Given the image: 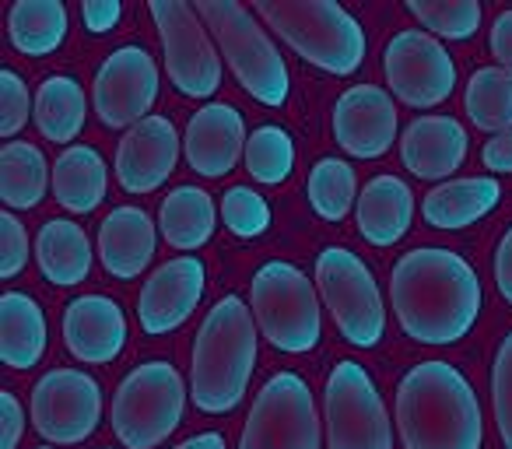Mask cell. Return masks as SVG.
I'll return each instance as SVG.
<instances>
[{
  "label": "cell",
  "instance_id": "11",
  "mask_svg": "<svg viewBox=\"0 0 512 449\" xmlns=\"http://www.w3.org/2000/svg\"><path fill=\"white\" fill-rule=\"evenodd\" d=\"M148 11L162 36L165 71L176 92L190 99H211L221 85V57L197 8L183 0H155Z\"/></svg>",
  "mask_w": 512,
  "mask_h": 449
},
{
  "label": "cell",
  "instance_id": "39",
  "mask_svg": "<svg viewBox=\"0 0 512 449\" xmlns=\"http://www.w3.org/2000/svg\"><path fill=\"white\" fill-rule=\"evenodd\" d=\"M120 15H123V8L116 0H85V4H81V22H85V29L92 32V36L113 32Z\"/></svg>",
  "mask_w": 512,
  "mask_h": 449
},
{
  "label": "cell",
  "instance_id": "25",
  "mask_svg": "<svg viewBox=\"0 0 512 449\" xmlns=\"http://www.w3.org/2000/svg\"><path fill=\"white\" fill-rule=\"evenodd\" d=\"M46 355V316L25 292L0 299V358L11 369H32Z\"/></svg>",
  "mask_w": 512,
  "mask_h": 449
},
{
  "label": "cell",
  "instance_id": "8",
  "mask_svg": "<svg viewBox=\"0 0 512 449\" xmlns=\"http://www.w3.org/2000/svg\"><path fill=\"white\" fill-rule=\"evenodd\" d=\"M316 292L330 309L337 330L355 348H376L386 334V306L376 278L344 246H327L316 257Z\"/></svg>",
  "mask_w": 512,
  "mask_h": 449
},
{
  "label": "cell",
  "instance_id": "19",
  "mask_svg": "<svg viewBox=\"0 0 512 449\" xmlns=\"http://www.w3.org/2000/svg\"><path fill=\"white\" fill-rule=\"evenodd\" d=\"M64 344L78 362L106 365L127 344V316L106 295H81L64 313Z\"/></svg>",
  "mask_w": 512,
  "mask_h": 449
},
{
  "label": "cell",
  "instance_id": "5",
  "mask_svg": "<svg viewBox=\"0 0 512 449\" xmlns=\"http://www.w3.org/2000/svg\"><path fill=\"white\" fill-rule=\"evenodd\" d=\"M197 15L211 29L214 43L221 46L228 67L239 85L260 106H285L288 99V67L267 29L256 22V11L242 8L235 0H197Z\"/></svg>",
  "mask_w": 512,
  "mask_h": 449
},
{
  "label": "cell",
  "instance_id": "17",
  "mask_svg": "<svg viewBox=\"0 0 512 449\" xmlns=\"http://www.w3.org/2000/svg\"><path fill=\"white\" fill-rule=\"evenodd\" d=\"M179 162V134L169 116H148L123 134L116 148V179L127 193H151Z\"/></svg>",
  "mask_w": 512,
  "mask_h": 449
},
{
  "label": "cell",
  "instance_id": "23",
  "mask_svg": "<svg viewBox=\"0 0 512 449\" xmlns=\"http://www.w3.org/2000/svg\"><path fill=\"white\" fill-rule=\"evenodd\" d=\"M502 186L491 176H470V179H449L435 186L421 204V214L432 229H467L481 221L488 211L498 207Z\"/></svg>",
  "mask_w": 512,
  "mask_h": 449
},
{
  "label": "cell",
  "instance_id": "2",
  "mask_svg": "<svg viewBox=\"0 0 512 449\" xmlns=\"http://www.w3.org/2000/svg\"><path fill=\"white\" fill-rule=\"evenodd\" d=\"M397 428L404 449H481V400L456 365L421 362L397 386Z\"/></svg>",
  "mask_w": 512,
  "mask_h": 449
},
{
  "label": "cell",
  "instance_id": "9",
  "mask_svg": "<svg viewBox=\"0 0 512 449\" xmlns=\"http://www.w3.org/2000/svg\"><path fill=\"white\" fill-rule=\"evenodd\" d=\"M323 425H327L330 449H393V428L386 404L365 365H334L323 393Z\"/></svg>",
  "mask_w": 512,
  "mask_h": 449
},
{
  "label": "cell",
  "instance_id": "12",
  "mask_svg": "<svg viewBox=\"0 0 512 449\" xmlns=\"http://www.w3.org/2000/svg\"><path fill=\"white\" fill-rule=\"evenodd\" d=\"M102 421V386L81 369H50L32 390V425L46 442L78 446Z\"/></svg>",
  "mask_w": 512,
  "mask_h": 449
},
{
  "label": "cell",
  "instance_id": "38",
  "mask_svg": "<svg viewBox=\"0 0 512 449\" xmlns=\"http://www.w3.org/2000/svg\"><path fill=\"white\" fill-rule=\"evenodd\" d=\"M29 264V236L11 211L0 214V278L11 281Z\"/></svg>",
  "mask_w": 512,
  "mask_h": 449
},
{
  "label": "cell",
  "instance_id": "41",
  "mask_svg": "<svg viewBox=\"0 0 512 449\" xmlns=\"http://www.w3.org/2000/svg\"><path fill=\"white\" fill-rule=\"evenodd\" d=\"M0 407H4V439H0V449H15L25 432L22 404H18L15 393H0Z\"/></svg>",
  "mask_w": 512,
  "mask_h": 449
},
{
  "label": "cell",
  "instance_id": "36",
  "mask_svg": "<svg viewBox=\"0 0 512 449\" xmlns=\"http://www.w3.org/2000/svg\"><path fill=\"white\" fill-rule=\"evenodd\" d=\"M491 407H495V425L505 449H512V330L498 344L495 365H491Z\"/></svg>",
  "mask_w": 512,
  "mask_h": 449
},
{
  "label": "cell",
  "instance_id": "35",
  "mask_svg": "<svg viewBox=\"0 0 512 449\" xmlns=\"http://www.w3.org/2000/svg\"><path fill=\"white\" fill-rule=\"evenodd\" d=\"M225 229L239 239H256L271 229V204L253 186H232L221 200Z\"/></svg>",
  "mask_w": 512,
  "mask_h": 449
},
{
  "label": "cell",
  "instance_id": "1",
  "mask_svg": "<svg viewBox=\"0 0 512 449\" xmlns=\"http://www.w3.org/2000/svg\"><path fill=\"white\" fill-rule=\"evenodd\" d=\"M390 299L400 330L411 341L446 348L474 330L481 316V281L460 253L418 246L393 264Z\"/></svg>",
  "mask_w": 512,
  "mask_h": 449
},
{
  "label": "cell",
  "instance_id": "6",
  "mask_svg": "<svg viewBox=\"0 0 512 449\" xmlns=\"http://www.w3.org/2000/svg\"><path fill=\"white\" fill-rule=\"evenodd\" d=\"M249 309L256 327L278 351L306 355L320 344L323 313L316 288L295 264L271 260L253 274L249 285Z\"/></svg>",
  "mask_w": 512,
  "mask_h": 449
},
{
  "label": "cell",
  "instance_id": "13",
  "mask_svg": "<svg viewBox=\"0 0 512 449\" xmlns=\"http://www.w3.org/2000/svg\"><path fill=\"white\" fill-rule=\"evenodd\" d=\"M383 71L390 92L414 109L439 106L456 88V64L449 50L418 29H407L390 39L383 53Z\"/></svg>",
  "mask_w": 512,
  "mask_h": 449
},
{
  "label": "cell",
  "instance_id": "46",
  "mask_svg": "<svg viewBox=\"0 0 512 449\" xmlns=\"http://www.w3.org/2000/svg\"><path fill=\"white\" fill-rule=\"evenodd\" d=\"M106 449H113V446H106Z\"/></svg>",
  "mask_w": 512,
  "mask_h": 449
},
{
  "label": "cell",
  "instance_id": "7",
  "mask_svg": "<svg viewBox=\"0 0 512 449\" xmlns=\"http://www.w3.org/2000/svg\"><path fill=\"white\" fill-rule=\"evenodd\" d=\"M186 383L169 362H144L123 376L113 397V432L127 449H155L179 428Z\"/></svg>",
  "mask_w": 512,
  "mask_h": 449
},
{
  "label": "cell",
  "instance_id": "10",
  "mask_svg": "<svg viewBox=\"0 0 512 449\" xmlns=\"http://www.w3.org/2000/svg\"><path fill=\"white\" fill-rule=\"evenodd\" d=\"M239 449H320V418L299 372H278L256 393Z\"/></svg>",
  "mask_w": 512,
  "mask_h": 449
},
{
  "label": "cell",
  "instance_id": "27",
  "mask_svg": "<svg viewBox=\"0 0 512 449\" xmlns=\"http://www.w3.org/2000/svg\"><path fill=\"white\" fill-rule=\"evenodd\" d=\"M214 218L218 214H214L211 193L200 190V186H176L162 200V211H158L165 243L179 253L200 250L214 236Z\"/></svg>",
  "mask_w": 512,
  "mask_h": 449
},
{
  "label": "cell",
  "instance_id": "44",
  "mask_svg": "<svg viewBox=\"0 0 512 449\" xmlns=\"http://www.w3.org/2000/svg\"><path fill=\"white\" fill-rule=\"evenodd\" d=\"M172 449H225V439H221L218 432H200V435H193V439L179 442V446H172Z\"/></svg>",
  "mask_w": 512,
  "mask_h": 449
},
{
  "label": "cell",
  "instance_id": "4",
  "mask_svg": "<svg viewBox=\"0 0 512 449\" xmlns=\"http://www.w3.org/2000/svg\"><path fill=\"white\" fill-rule=\"evenodd\" d=\"M253 11L302 60L327 74H355L365 60V29L334 0H256Z\"/></svg>",
  "mask_w": 512,
  "mask_h": 449
},
{
  "label": "cell",
  "instance_id": "42",
  "mask_svg": "<svg viewBox=\"0 0 512 449\" xmlns=\"http://www.w3.org/2000/svg\"><path fill=\"white\" fill-rule=\"evenodd\" d=\"M481 162H484V169H491V172H512V130L495 134L484 144Z\"/></svg>",
  "mask_w": 512,
  "mask_h": 449
},
{
  "label": "cell",
  "instance_id": "29",
  "mask_svg": "<svg viewBox=\"0 0 512 449\" xmlns=\"http://www.w3.org/2000/svg\"><path fill=\"white\" fill-rule=\"evenodd\" d=\"M8 36L25 57H50L67 39V8L60 0H18L8 15Z\"/></svg>",
  "mask_w": 512,
  "mask_h": 449
},
{
  "label": "cell",
  "instance_id": "15",
  "mask_svg": "<svg viewBox=\"0 0 512 449\" xmlns=\"http://www.w3.org/2000/svg\"><path fill=\"white\" fill-rule=\"evenodd\" d=\"M207 271L197 257H176L162 264L141 288L137 299V320L148 337H162L169 330L183 327L193 309L204 299Z\"/></svg>",
  "mask_w": 512,
  "mask_h": 449
},
{
  "label": "cell",
  "instance_id": "43",
  "mask_svg": "<svg viewBox=\"0 0 512 449\" xmlns=\"http://www.w3.org/2000/svg\"><path fill=\"white\" fill-rule=\"evenodd\" d=\"M495 285L502 292V299L512 306V229L502 236L498 243V253H495Z\"/></svg>",
  "mask_w": 512,
  "mask_h": 449
},
{
  "label": "cell",
  "instance_id": "33",
  "mask_svg": "<svg viewBox=\"0 0 512 449\" xmlns=\"http://www.w3.org/2000/svg\"><path fill=\"white\" fill-rule=\"evenodd\" d=\"M246 169L256 183L278 186L295 169V141L285 127H256L246 141Z\"/></svg>",
  "mask_w": 512,
  "mask_h": 449
},
{
  "label": "cell",
  "instance_id": "30",
  "mask_svg": "<svg viewBox=\"0 0 512 449\" xmlns=\"http://www.w3.org/2000/svg\"><path fill=\"white\" fill-rule=\"evenodd\" d=\"M50 186L46 155L29 141H8L0 148V197L15 211L39 207Z\"/></svg>",
  "mask_w": 512,
  "mask_h": 449
},
{
  "label": "cell",
  "instance_id": "45",
  "mask_svg": "<svg viewBox=\"0 0 512 449\" xmlns=\"http://www.w3.org/2000/svg\"><path fill=\"white\" fill-rule=\"evenodd\" d=\"M36 449H50V446H36Z\"/></svg>",
  "mask_w": 512,
  "mask_h": 449
},
{
  "label": "cell",
  "instance_id": "16",
  "mask_svg": "<svg viewBox=\"0 0 512 449\" xmlns=\"http://www.w3.org/2000/svg\"><path fill=\"white\" fill-rule=\"evenodd\" d=\"M334 137L348 155L379 158L397 141V106L379 85H355L334 106Z\"/></svg>",
  "mask_w": 512,
  "mask_h": 449
},
{
  "label": "cell",
  "instance_id": "21",
  "mask_svg": "<svg viewBox=\"0 0 512 449\" xmlns=\"http://www.w3.org/2000/svg\"><path fill=\"white\" fill-rule=\"evenodd\" d=\"M155 221L141 207H113L99 225V257L113 278L130 281L155 257Z\"/></svg>",
  "mask_w": 512,
  "mask_h": 449
},
{
  "label": "cell",
  "instance_id": "34",
  "mask_svg": "<svg viewBox=\"0 0 512 449\" xmlns=\"http://www.w3.org/2000/svg\"><path fill=\"white\" fill-rule=\"evenodd\" d=\"M407 11L442 39H470L481 29L477 0H407Z\"/></svg>",
  "mask_w": 512,
  "mask_h": 449
},
{
  "label": "cell",
  "instance_id": "28",
  "mask_svg": "<svg viewBox=\"0 0 512 449\" xmlns=\"http://www.w3.org/2000/svg\"><path fill=\"white\" fill-rule=\"evenodd\" d=\"M85 88L71 74H53L39 85L36 102H32V120H36L39 134L53 144H67L81 134L85 127Z\"/></svg>",
  "mask_w": 512,
  "mask_h": 449
},
{
  "label": "cell",
  "instance_id": "3",
  "mask_svg": "<svg viewBox=\"0 0 512 449\" xmlns=\"http://www.w3.org/2000/svg\"><path fill=\"white\" fill-rule=\"evenodd\" d=\"M256 316L239 295L214 302L193 341L190 397L197 411L228 414L246 397L256 365Z\"/></svg>",
  "mask_w": 512,
  "mask_h": 449
},
{
  "label": "cell",
  "instance_id": "31",
  "mask_svg": "<svg viewBox=\"0 0 512 449\" xmlns=\"http://www.w3.org/2000/svg\"><path fill=\"white\" fill-rule=\"evenodd\" d=\"M463 109L477 130H488V134L512 130V74L502 67L474 71L463 92Z\"/></svg>",
  "mask_w": 512,
  "mask_h": 449
},
{
  "label": "cell",
  "instance_id": "26",
  "mask_svg": "<svg viewBox=\"0 0 512 449\" xmlns=\"http://www.w3.org/2000/svg\"><path fill=\"white\" fill-rule=\"evenodd\" d=\"M36 260L43 278L53 281V285H81L92 271V243H88L81 225L67 218H53L36 236Z\"/></svg>",
  "mask_w": 512,
  "mask_h": 449
},
{
  "label": "cell",
  "instance_id": "18",
  "mask_svg": "<svg viewBox=\"0 0 512 449\" xmlns=\"http://www.w3.org/2000/svg\"><path fill=\"white\" fill-rule=\"evenodd\" d=\"M246 123L242 113L228 102H211V106L197 109L186 123V162L197 169L200 176L218 179L235 169L242 155H246Z\"/></svg>",
  "mask_w": 512,
  "mask_h": 449
},
{
  "label": "cell",
  "instance_id": "20",
  "mask_svg": "<svg viewBox=\"0 0 512 449\" xmlns=\"http://www.w3.org/2000/svg\"><path fill=\"white\" fill-rule=\"evenodd\" d=\"M467 130L453 116H418L400 137L404 169L418 179H449L467 158Z\"/></svg>",
  "mask_w": 512,
  "mask_h": 449
},
{
  "label": "cell",
  "instance_id": "14",
  "mask_svg": "<svg viewBox=\"0 0 512 449\" xmlns=\"http://www.w3.org/2000/svg\"><path fill=\"white\" fill-rule=\"evenodd\" d=\"M158 99V67L144 46H120L102 60L92 85V106L102 127L123 130L148 120Z\"/></svg>",
  "mask_w": 512,
  "mask_h": 449
},
{
  "label": "cell",
  "instance_id": "24",
  "mask_svg": "<svg viewBox=\"0 0 512 449\" xmlns=\"http://www.w3.org/2000/svg\"><path fill=\"white\" fill-rule=\"evenodd\" d=\"M109 169L106 158L92 148V144H71L67 151L57 155L53 165V193L57 204L74 214H88L106 200Z\"/></svg>",
  "mask_w": 512,
  "mask_h": 449
},
{
  "label": "cell",
  "instance_id": "22",
  "mask_svg": "<svg viewBox=\"0 0 512 449\" xmlns=\"http://www.w3.org/2000/svg\"><path fill=\"white\" fill-rule=\"evenodd\" d=\"M414 218V193L400 176H376L358 193V232L372 246H393L407 236Z\"/></svg>",
  "mask_w": 512,
  "mask_h": 449
},
{
  "label": "cell",
  "instance_id": "40",
  "mask_svg": "<svg viewBox=\"0 0 512 449\" xmlns=\"http://www.w3.org/2000/svg\"><path fill=\"white\" fill-rule=\"evenodd\" d=\"M491 57L498 60L502 71L512 74V11H502L491 29Z\"/></svg>",
  "mask_w": 512,
  "mask_h": 449
},
{
  "label": "cell",
  "instance_id": "32",
  "mask_svg": "<svg viewBox=\"0 0 512 449\" xmlns=\"http://www.w3.org/2000/svg\"><path fill=\"white\" fill-rule=\"evenodd\" d=\"M358 183L355 169L341 158H320L309 169V204L323 221H341L351 211V204H358Z\"/></svg>",
  "mask_w": 512,
  "mask_h": 449
},
{
  "label": "cell",
  "instance_id": "37",
  "mask_svg": "<svg viewBox=\"0 0 512 449\" xmlns=\"http://www.w3.org/2000/svg\"><path fill=\"white\" fill-rule=\"evenodd\" d=\"M29 123V88L11 67L0 71V137H15Z\"/></svg>",
  "mask_w": 512,
  "mask_h": 449
}]
</instances>
